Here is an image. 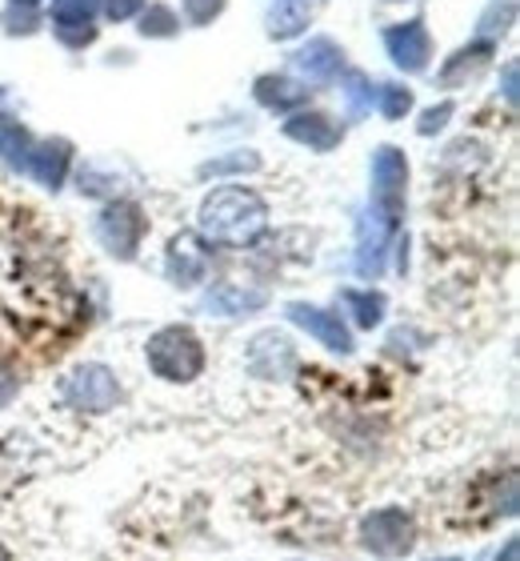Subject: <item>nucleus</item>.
<instances>
[{
  "label": "nucleus",
  "mask_w": 520,
  "mask_h": 561,
  "mask_svg": "<svg viewBox=\"0 0 520 561\" xmlns=\"http://www.w3.org/2000/svg\"><path fill=\"white\" fill-rule=\"evenodd\" d=\"M197 225H200V237L212 241V245L244 249L268 229V205L261 193H253V188L244 185L217 188V193H208L200 201Z\"/></svg>",
  "instance_id": "nucleus-1"
},
{
  "label": "nucleus",
  "mask_w": 520,
  "mask_h": 561,
  "mask_svg": "<svg viewBox=\"0 0 520 561\" xmlns=\"http://www.w3.org/2000/svg\"><path fill=\"white\" fill-rule=\"evenodd\" d=\"M145 362H149L152 377H161L169 386H188L205 374V341L188 325H164L145 345Z\"/></svg>",
  "instance_id": "nucleus-2"
},
{
  "label": "nucleus",
  "mask_w": 520,
  "mask_h": 561,
  "mask_svg": "<svg viewBox=\"0 0 520 561\" xmlns=\"http://www.w3.org/2000/svg\"><path fill=\"white\" fill-rule=\"evenodd\" d=\"M405 193H408V161L405 152L393 145H381L372 152V209L381 213L384 221L401 225L405 213Z\"/></svg>",
  "instance_id": "nucleus-3"
},
{
  "label": "nucleus",
  "mask_w": 520,
  "mask_h": 561,
  "mask_svg": "<svg viewBox=\"0 0 520 561\" xmlns=\"http://www.w3.org/2000/svg\"><path fill=\"white\" fill-rule=\"evenodd\" d=\"M360 541H365V550H372L377 558H405L416 546L413 514H405L401 505L372 510V514L360 522Z\"/></svg>",
  "instance_id": "nucleus-4"
},
{
  "label": "nucleus",
  "mask_w": 520,
  "mask_h": 561,
  "mask_svg": "<svg viewBox=\"0 0 520 561\" xmlns=\"http://www.w3.org/2000/svg\"><path fill=\"white\" fill-rule=\"evenodd\" d=\"M145 229H149V217H145V209L132 205V201H113V205L96 217V241H101L116 261L137 257L140 241H145Z\"/></svg>",
  "instance_id": "nucleus-5"
},
{
  "label": "nucleus",
  "mask_w": 520,
  "mask_h": 561,
  "mask_svg": "<svg viewBox=\"0 0 520 561\" xmlns=\"http://www.w3.org/2000/svg\"><path fill=\"white\" fill-rule=\"evenodd\" d=\"M60 398L69 401L72 410H84V413H108L120 401V386H116V377L108 365H81V369H72V377H65V386H60Z\"/></svg>",
  "instance_id": "nucleus-6"
},
{
  "label": "nucleus",
  "mask_w": 520,
  "mask_h": 561,
  "mask_svg": "<svg viewBox=\"0 0 520 561\" xmlns=\"http://www.w3.org/2000/svg\"><path fill=\"white\" fill-rule=\"evenodd\" d=\"M285 313H289L292 325H301L309 337L321 341L324 350L353 353V333H348V325L340 321V313H328V309H321V305H304V301H292Z\"/></svg>",
  "instance_id": "nucleus-7"
},
{
  "label": "nucleus",
  "mask_w": 520,
  "mask_h": 561,
  "mask_svg": "<svg viewBox=\"0 0 520 561\" xmlns=\"http://www.w3.org/2000/svg\"><path fill=\"white\" fill-rule=\"evenodd\" d=\"M384 48L393 57L396 69L405 72H425L428 57H432V36H428L425 21H405L384 28Z\"/></svg>",
  "instance_id": "nucleus-8"
},
{
  "label": "nucleus",
  "mask_w": 520,
  "mask_h": 561,
  "mask_svg": "<svg viewBox=\"0 0 520 561\" xmlns=\"http://www.w3.org/2000/svg\"><path fill=\"white\" fill-rule=\"evenodd\" d=\"M244 362H249V369L256 377L280 381V377H289L297 369V350H292V341L285 333H261V337H253Z\"/></svg>",
  "instance_id": "nucleus-9"
},
{
  "label": "nucleus",
  "mask_w": 520,
  "mask_h": 561,
  "mask_svg": "<svg viewBox=\"0 0 520 561\" xmlns=\"http://www.w3.org/2000/svg\"><path fill=\"white\" fill-rule=\"evenodd\" d=\"M396 225L384 221L381 213L369 209L360 217V241H357V273L360 277H381L384 270V253L393 245Z\"/></svg>",
  "instance_id": "nucleus-10"
},
{
  "label": "nucleus",
  "mask_w": 520,
  "mask_h": 561,
  "mask_svg": "<svg viewBox=\"0 0 520 561\" xmlns=\"http://www.w3.org/2000/svg\"><path fill=\"white\" fill-rule=\"evenodd\" d=\"M164 273H169V280L173 285H181V289H193V285H200L208 273V253L200 249V241L193 233H181L169 241V253H164Z\"/></svg>",
  "instance_id": "nucleus-11"
},
{
  "label": "nucleus",
  "mask_w": 520,
  "mask_h": 561,
  "mask_svg": "<svg viewBox=\"0 0 520 561\" xmlns=\"http://www.w3.org/2000/svg\"><path fill=\"white\" fill-rule=\"evenodd\" d=\"M96 12H101V0H53V24L65 45L81 48L96 41Z\"/></svg>",
  "instance_id": "nucleus-12"
},
{
  "label": "nucleus",
  "mask_w": 520,
  "mask_h": 561,
  "mask_svg": "<svg viewBox=\"0 0 520 561\" xmlns=\"http://www.w3.org/2000/svg\"><path fill=\"white\" fill-rule=\"evenodd\" d=\"M292 65H297V69L316 84L336 81L340 69H345V48L336 45V41H328V36H316V41H309L304 48L292 53Z\"/></svg>",
  "instance_id": "nucleus-13"
},
{
  "label": "nucleus",
  "mask_w": 520,
  "mask_h": 561,
  "mask_svg": "<svg viewBox=\"0 0 520 561\" xmlns=\"http://www.w3.org/2000/svg\"><path fill=\"white\" fill-rule=\"evenodd\" d=\"M268 305L265 289H249V285H236V280H220L205 293V309L217 317H241V313H256Z\"/></svg>",
  "instance_id": "nucleus-14"
},
{
  "label": "nucleus",
  "mask_w": 520,
  "mask_h": 561,
  "mask_svg": "<svg viewBox=\"0 0 520 561\" xmlns=\"http://www.w3.org/2000/svg\"><path fill=\"white\" fill-rule=\"evenodd\" d=\"M69 164H72V145L69 140H60V137L41 140V145H33V152H28V173H33L45 188L65 185Z\"/></svg>",
  "instance_id": "nucleus-15"
},
{
  "label": "nucleus",
  "mask_w": 520,
  "mask_h": 561,
  "mask_svg": "<svg viewBox=\"0 0 520 561\" xmlns=\"http://www.w3.org/2000/svg\"><path fill=\"white\" fill-rule=\"evenodd\" d=\"M285 137L297 140V145H309L316 152H328L340 145V125H336L328 113H297L292 121H285Z\"/></svg>",
  "instance_id": "nucleus-16"
},
{
  "label": "nucleus",
  "mask_w": 520,
  "mask_h": 561,
  "mask_svg": "<svg viewBox=\"0 0 520 561\" xmlns=\"http://www.w3.org/2000/svg\"><path fill=\"white\" fill-rule=\"evenodd\" d=\"M253 96H256V101H261L265 108H273V113H289V108H301L304 101H309V89H301V84L289 81V77L265 72V77H256Z\"/></svg>",
  "instance_id": "nucleus-17"
},
{
  "label": "nucleus",
  "mask_w": 520,
  "mask_h": 561,
  "mask_svg": "<svg viewBox=\"0 0 520 561\" xmlns=\"http://www.w3.org/2000/svg\"><path fill=\"white\" fill-rule=\"evenodd\" d=\"M312 12H316V0H268V36L289 41V36L304 33Z\"/></svg>",
  "instance_id": "nucleus-18"
},
{
  "label": "nucleus",
  "mask_w": 520,
  "mask_h": 561,
  "mask_svg": "<svg viewBox=\"0 0 520 561\" xmlns=\"http://www.w3.org/2000/svg\"><path fill=\"white\" fill-rule=\"evenodd\" d=\"M340 301L348 305V313L360 329H377L384 321V293L372 289H340Z\"/></svg>",
  "instance_id": "nucleus-19"
},
{
  "label": "nucleus",
  "mask_w": 520,
  "mask_h": 561,
  "mask_svg": "<svg viewBox=\"0 0 520 561\" xmlns=\"http://www.w3.org/2000/svg\"><path fill=\"white\" fill-rule=\"evenodd\" d=\"M28 152H33V137L21 129V121L0 113V157L16 169H28Z\"/></svg>",
  "instance_id": "nucleus-20"
},
{
  "label": "nucleus",
  "mask_w": 520,
  "mask_h": 561,
  "mask_svg": "<svg viewBox=\"0 0 520 561\" xmlns=\"http://www.w3.org/2000/svg\"><path fill=\"white\" fill-rule=\"evenodd\" d=\"M488 53H493V45H485V41H481V45H473V48H461V53H457V57H449V65L440 69V81H444V84H457L464 77V72H476V69H481V65L488 60Z\"/></svg>",
  "instance_id": "nucleus-21"
},
{
  "label": "nucleus",
  "mask_w": 520,
  "mask_h": 561,
  "mask_svg": "<svg viewBox=\"0 0 520 561\" xmlns=\"http://www.w3.org/2000/svg\"><path fill=\"white\" fill-rule=\"evenodd\" d=\"M377 105H381V117H389V121L408 117L413 89H405V84H377Z\"/></svg>",
  "instance_id": "nucleus-22"
},
{
  "label": "nucleus",
  "mask_w": 520,
  "mask_h": 561,
  "mask_svg": "<svg viewBox=\"0 0 520 561\" xmlns=\"http://www.w3.org/2000/svg\"><path fill=\"white\" fill-rule=\"evenodd\" d=\"M145 36H176L181 28V16L173 9H164V4H152V9L140 12V24H137Z\"/></svg>",
  "instance_id": "nucleus-23"
},
{
  "label": "nucleus",
  "mask_w": 520,
  "mask_h": 561,
  "mask_svg": "<svg viewBox=\"0 0 520 561\" xmlns=\"http://www.w3.org/2000/svg\"><path fill=\"white\" fill-rule=\"evenodd\" d=\"M261 157L256 152H232V157H217V161L200 164V176H224V173H256Z\"/></svg>",
  "instance_id": "nucleus-24"
},
{
  "label": "nucleus",
  "mask_w": 520,
  "mask_h": 561,
  "mask_svg": "<svg viewBox=\"0 0 520 561\" xmlns=\"http://www.w3.org/2000/svg\"><path fill=\"white\" fill-rule=\"evenodd\" d=\"M348 89H345V96H348V108L353 113H365V108L377 101V93H372V84H369V77L365 72H348Z\"/></svg>",
  "instance_id": "nucleus-25"
},
{
  "label": "nucleus",
  "mask_w": 520,
  "mask_h": 561,
  "mask_svg": "<svg viewBox=\"0 0 520 561\" xmlns=\"http://www.w3.org/2000/svg\"><path fill=\"white\" fill-rule=\"evenodd\" d=\"M452 113H457V108H452V101H440V105L425 108V113H420V125H416V133H420V137H432V133H440L444 125H449Z\"/></svg>",
  "instance_id": "nucleus-26"
},
{
  "label": "nucleus",
  "mask_w": 520,
  "mask_h": 561,
  "mask_svg": "<svg viewBox=\"0 0 520 561\" xmlns=\"http://www.w3.org/2000/svg\"><path fill=\"white\" fill-rule=\"evenodd\" d=\"M220 12H224V0H185V16H188L193 24L217 21Z\"/></svg>",
  "instance_id": "nucleus-27"
},
{
  "label": "nucleus",
  "mask_w": 520,
  "mask_h": 561,
  "mask_svg": "<svg viewBox=\"0 0 520 561\" xmlns=\"http://www.w3.org/2000/svg\"><path fill=\"white\" fill-rule=\"evenodd\" d=\"M0 21H4V33H36V16H33V9H16V4H12L9 12H4V16H0Z\"/></svg>",
  "instance_id": "nucleus-28"
},
{
  "label": "nucleus",
  "mask_w": 520,
  "mask_h": 561,
  "mask_svg": "<svg viewBox=\"0 0 520 561\" xmlns=\"http://www.w3.org/2000/svg\"><path fill=\"white\" fill-rule=\"evenodd\" d=\"M137 9H140V0H104V12H108L113 21H128Z\"/></svg>",
  "instance_id": "nucleus-29"
},
{
  "label": "nucleus",
  "mask_w": 520,
  "mask_h": 561,
  "mask_svg": "<svg viewBox=\"0 0 520 561\" xmlns=\"http://www.w3.org/2000/svg\"><path fill=\"white\" fill-rule=\"evenodd\" d=\"M505 96H509V105H517V60L505 65Z\"/></svg>",
  "instance_id": "nucleus-30"
},
{
  "label": "nucleus",
  "mask_w": 520,
  "mask_h": 561,
  "mask_svg": "<svg viewBox=\"0 0 520 561\" xmlns=\"http://www.w3.org/2000/svg\"><path fill=\"white\" fill-rule=\"evenodd\" d=\"M517 550H520V546H517V538H512L509 546H505V553H500L497 561H517Z\"/></svg>",
  "instance_id": "nucleus-31"
},
{
  "label": "nucleus",
  "mask_w": 520,
  "mask_h": 561,
  "mask_svg": "<svg viewBox=\"0 0 520 561\" xmlns=\"http://www.w3.org/2000/svg\"><path fill=\"white\" fill-rule=\"evenodd\" d=\"M12 4H24V9H33V4H41V0H12Z\"/></svg>",
  "instance_id": "nucleus-32"
},
{
  "label": "nucleus",
  "mask_w": 520,
  "mask_h": 561,
  "mask_svg": "<svg viewBox=\"0 0 520 561\" xmlns=\"http://www.w3.org/2000/svg\"><path fill=\"white\" fill-rule=\"evenodd\" d=\"M0 561H12V558H9V550H4V546H0Z\"/></svg>",
  "instance_id": "nucleus-33"
},
{
  "label": "nucleus",
  "mask_w": 520,
  "mask_h": 561,
  "mask_svg": "<svg viewBox=\"0 0 520 561\" xmlns=\"http://www.w3.org/2000/svg\"><path fill=\"white\" fill-rule=\"evenodd\" d=\"M440 561H461V558H440Z\"/></svg>",
  "instance_id": "nucleus-34"
}]
</instances>
